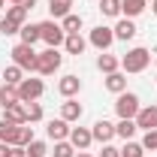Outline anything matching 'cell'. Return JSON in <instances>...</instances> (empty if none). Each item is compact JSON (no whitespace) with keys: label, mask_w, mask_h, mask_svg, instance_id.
I'll return each instance as SVG.
<instances>
[{"label":"cell","mask_w":157,"mask_h":157,"mask_svg":"<svg viewBox=\"0 0 157 157\" xmlns=\"http://www.w3.org/2000/svg\"><path fill=\"white\" fill-rule=\"evenodd\" d=\"M100 12L106 18H118L121 15V0H100Z\"/></svg>","instance_id":"28"},{"label":"cell","mask_w":157,"mask_h":157,"mask_svg":"<svg viewBox=\"0 0 157 157\" xmlns=\"http://www.w3.org/2000/svg\"><path fill=\"white\" fill-rule=\"evenodd\" d=\"M39 30H42V42H45L48 48H58V45H63V39H67L63 27H60V21H55V18L39 21Z\"/></svg>","instance_id":"6"},{"label":"cell","mask_w":157,"mask_h":157,"mask_svg":"<svg viewBox=\"0 0 157 157\" xmlns=\"http://www.w3.org/2000/svg\"><path fill=\"white\" fill-rule=\"evenodd\" d=\"M133 121L139 130H157V106H142Z\"/></svg>","instance_id":"12"},{"label":"cell","mask_w":157,"mask_h":157,"mask_svg":"<svg viewBox=\"0 0 157 157\" xmlns=\"http://www.w3.org/2000/svg\"><path fill=\"white\" fill-rule=\"evenodd\" d=\"M60 27H63V33H82V15H76V12L63 15L60 18Z\"/></svg>","instance_id":"25"},{"label":"cell","mask_w":157,"mask_h":157,"mask_svg":"<svg viewBox=\"0 0 157 157\" xmlns=\"http://www.w3.org/2000/svg\"><path fill=\"white\" fill-rule=\"evenodd\" d=\"M21 6H24V9H27V12H30V9H33V6H36V0H21Z\"/></svg>","instance_id":"36"},{"label":"cell","mask_w":157,"mask_h":157,"mask_svg":"<svg viewBox=\"0 0 157 157\" xmlns=\"http://www.w3.org/2000/svg\"><path fill=\"white\" fill-rule=\"evenodd\" d=\"M100 157H121V148H115V145H103V151H100Z\"/></svg>","instance_id":"34"},{"label":"cell","mask_w":157,"mask_h":157,"mask_svg":"<svg viewBox=\"0 0 157 157\" xmlns=\"http://www.w3.org/2000/svg\"><path fill=\"white\" fill-rule=\"evenodd\" d=\"M0 9H6V0H0Z\"/></svg>","instance_id":"41"},{"label":"cell","mask_w":157,"mask_h":157,"mask_svg":"<svg viewBox=\"0 0 157 157\" xmlns=\"http://www.w3.org/2000/svg\"><path fill=\"white\" fill-rule=\"evenodd\" d=\"M24 151H27V157H45V154H48V145H45L42 139H33Z\"/></svg>","instance_id":"31"},{"label":"cell","mask_w":157,"mask_h":157,"mask_svg":"<svg viewBox=\"0 0 157 157\" xmlns=\"http://www.w3.org/2000/svg\"><path fill=\"white\" fill-rule=\"evenodd\" d=\"M55 157H76V148L70 145V139H63V142H55Z\"/></svg>","instance_id":"32"},{"label":"cell","mask_w":157,"mask_h":157,"mask_svg":"<svg viewBox=\"0 0 157 157\" xmlns=\"http://www.w3.org/2000/svg\"><path fill=\"white\" fill-rule=\"evenodd\" d=\"M18 36H21L24 45H36L39 39H42V30H39V24H24L18 30Z\"/></svg>","instance_id":"23"},{"label":"cell","mask_w":157,"mask_h":157,"mask_svg":"<svg viewBox=\"0 0 157 157\" xmlns=\"http://www.w3.org/2000/svg\"><path fill=\"white\" fill-rule=\"evenodd\" d=\"M24 24H27V9L24 6H6V15L0 18V33L3 36H15Z\"/></svg>","instance_id":"2"},{"label":"cell","mask_w":157,"mask_h":157,"mask_svg":"<svg viewBox=\"0 0 157 157\" xmlns=\"http://www.w3.org/2000/svg\"><path fill=\"white\" fill-rule=\"evenodd\" d=\"M154 82H157V76H154Z\"/></svg>","instance_id":"42"},{"label":"cell","mask_w":157,"mask_h":157,"mask_svg":"<svg viewBox=\"0 0 157 157\" xmlns=\"http://www.w3.org/2000/svg\"><path fill=\"white\" fill-rule=\"evenodd\" d=\"M91 136H94V142H112L115 139V124L112 121H106V118H100V121H94V127H91Z\"/></svg>","instance_id":"9"},{"label":"cell","mask_w":157,"mask_h":157,"mask_svg":"<svg viewBox=\"0 0 157 157\" xmlns=\"http://www.w3.org/2000/svg\"><path fill=\"white\" fill-rule=\"evenodd\" d=\"M121 157H145V148H142V142H133V139H127V142H124V148H121Z\"/></svg>","instance_id":"29"},{"label":"cell","mask_w":157,"mask_h":157,"mask_svg":"<svg viewBox=\"0 0 157 157\" xmlns=\"http://www.w3.org/2000/svg\"><path fill=\"white\" fill-rule=\"evenodd\" d=\"M60 63H63V55L58 48H45V52H39V58H36V73L39 76H55L60 70Z\"/></svg>","instance_id":"4"},{"label":"cell","mask_w":157,"mask_h":157,"mask_svg":"<svg viewBox=\"0 0 157 157\" xmlns=\"http://www.w3.org/2000/svg\"><path fill=\"white\" fill-rule=\"evenodd\" d=\"M3 118H9L12 124H27V106L24 103H12L3 109Z\"/></svg>","instance_id":"21"},{"label":"cell","mask_w":157,"mask_h":157,"mask_svg":"<svg viewBox=\"0 0 157 157\" xmlns=\"http://www.w3.org/2000/svg\"><path fill=\"white\" fill-rule=\"evenodd\" d=\"M9 55H12V63H15V67H21L24 73H36V58H39V52H33V45L18 42Z\"/></svg>","instance_id":"3"},{"label":"cell","mask_w":157,"mask_h":157,"mask_svg":"<svg viewBox=\"0 0 157 157\" xmlns=\"http://www.w3.org/2000/svg\"><path fill=\"white\" fill-rule=\"evenodd\" d=\"M6 151H9V145H6V142H0V157H6Z\"/></svg>","instance_id":"37"},{"label":"cell","mask_w":157,"mask_h":157,"mask_svg":"<svg viewBox=\"0 0 157 157\" xmlns=\"http://www.w3.org/2000/svg\"><path fill=\"white\" fill-rule=\"evenodd\" d=\"M88 45H94L97 52H109L115 45V30L106 27V24H97L91 33H88Z\"/></svg>","instance_id":"7"},{"label":"cell","mask_w":157,"mask_h":157,"mask_svg":"<svg viewBox=\"0 0 157 157\" xmlns=\"http://www.w3.org/2000/svg\"><path fill=\"white\" fill-rule=\"evenodd\" d=\"M91 142H94V136H91L88 127H73V130H70V145H73L76 151H88Z\"/></svg>","instance_id":"11"},{"label":"cell","mask_w":157,"mask_h":157,"mask_svg":"<svg viewBox=\"0 0 157 157\" xmlns=\"http://www.w3.org/2000/svg\"><path fill=\"white\" fill-rule=\"evenodd\" d=\"M151 12H154V15H157V0H154V3H151Z\"/></svg>","instance_id":"40"},{"label":"cell","mask_w":157,"mask_h":157,"mask_svg":"<svg viewBox=\"0 0 157 157\" xmlns=\"http://www.w3.org/2000/svg\"><path fill=\"white\" fill-rule=\"evenodd\" d=\"M82 115H85V109H82V103H76L73 97L60 103V118H63V121L73 124V121H82Z\"/></svg>","instance_id":"15"},{"label":"cell","mask_w":157,"mask_h":157,"mask_svg":"<svg viewBox=\"0 0 157 157\" xmlns=\"http://www.w3.org/2000/svg\"><path fill=\"white\" fill-rule=\"evenodd\" d=\"M18 130H21V124H12L9 118H0V142H6V145H15Z\"/></svg>","instance_id":"18"},{"label":"cell","mask_w":157,"mask_h":157,"mask_svg":"<svg viewBox=\"0 0 157 157\" xmlns=\"http://www.w3.org/2000/svg\"><path fill=\"white\" fill-rule=\"evenodd\" d=\"M6 3H9V6H21V0H6Z\"/></svg>","instance_id":"38"},{"label":"cell","mask_w":157,"mask_h":157,"mask_svg":"<svg viewBox=\"0 0 157 157\" xmlns=\"http://www.w3.org/2000/svg\"><path fill=\"white\" fill-rule=\"evenodd\" d=\"M21 78H24V70H21V67H15V63L3 70V85H15V88H18Z\"/></svg>","instance_id":"27"},{"label":"cell","mask_w":157,"mask_h":157,"mask_svg":"<svg viewBox=\"0 0 157 157\" xmlns=\"http://www.w3.org/2000/svg\"><path fill=\"white\" fill-rule=\"evenodd\" d=\"M78 91H82V78H78V76H73V73H70V76H63V78L58 82V94H60L63 100L76 97Z\"/></svg>","instance_id":"13"},{"label":"cell","mask_w":157,"mask_h":157,"mask_svg":"<svg viewBox=\"0 0 157 157\" xmlns=\"http://www.w3.org/2000/svg\"><path fill=\"white\" fill-rule=\"evenodd\" d=\"M142 148H145V151H157V130H145V136H142Z\"/></svg>","instance_id":"33"},{"label":"cell","mask_w":157,"mask_h":157,"mask_svg":"<svg viewBox=\"0 0 157 157\" xmlns=\"http://www.w3.org/2000/svg\"><path fill=\"white\" fill-rule=\"evenodd\" d=\"M63 48H67V55H85V48H88V39L82 36V33H67L63 39Z\"/></svg>","instance_id":"17"},{"label":"cell","mask_w":157,"mask_h":157,"mask_svg":"<svg viewBox=\"0 0 157 157\" xmlns=\"http://www.w3.org/2000/svg\"><path fill=\"white\" fill-rule=\"evenodd\" d=\"M76 157H94V154H88V151H78V154Z\"/></svg>","instance_id":"39"},{"label":"cell","mask_w":157,"mask_h":157,"mask_svg":"<svg viewBox=\"0 0 157 157\" xmlns=\"http://www.w3.org/2000/svg\"><path fill=\"white\" fill-rule=\"evenodd\" d=\"M45 94V82L42 78H21L18 85V100L21 103H36Z\"/></svg>","instance_id":"8"},{"label":"cell","mask_w":157,"mask_h":157,"mask_svg":"<svg viewBox=\"0 0 157 157\" xmlns=\"http://www.w3.org/2000/svg\"><path fill=\"white\" fill-rule=\"evenodd\" d=\"M48 12H52L55 21H60L63 15L73 12V0H48Z\"/></svg>","instance_id":"22"},{"label":"cell","mask_w":157,"mask_h":157,"mask_svg":"<svg viewBox=\"0 0 157 157\" xmlns=\"http://www.w3.org/2000/svg\"><path fill=\"white\" fill-rule=\"evenodd\" d=\"M24 106H27V124H36V121H42V115H45V112H42V103H24Z\"/></svg>","instance_id":"30"},{"label":"cell","mask_w":157,"mask_h":157,"mask_svg":"<svg viewBox=\"0 0 157 157\" xmlns=\"http://www.w3.org/2000/svg\"><path fill=\"white\" fill-rule=\"evenodd\" d=\"M97 70L103 73V76L118 73V70H121V60H118L115 55H109V52H100V58H97Z\"/></svg>","instance_id":"20"},{"label":"cell","mask_w":157,"mask_h":157,"mask_svg":"<svg viewBox=\"0 0 157 157\" xmlns=\"http://www.w3.org/2000/svg\"><path fill=\"white\" fill-rule=\"evenodd\" d=\"M151 63V52L145 45H136V48H127V55L121 58V73L127 76H136V73H145Z\"/></svg>","instance_id":"1"},{"label":"cell","mask_w":157,"mask_h":157,"mask_svg":"<svg viewBox=\"0 0 157 157\" xmlns=\"http://www.w3.org/2000/svg\"><path fill=\"white\" fill-rule=\"evenodd\" d=\"M136 130H139V127H136V121H133V118H121V121L115 124V136H121L124 142H127V139H133Z\"/></svg>","instance_id":"24"},{"label":"cell","mask_w":157,"mask_h":157,"mask_svg":"<svg viewBox=\"0 0 157 157\" xmlns=\"http://www.w3.org/2000/svg\"><path fill=\"white\" fill-rule=\"evenodd\" d=\"M139 109H142V103H139V94L133 91H124V94H118L115 100V115L118 118H136Z\"/></svg>","instance_id":"5"},{"label":"cell","mask_w":157,"mask_h":157,"mask_svg":"<svg viewBox=\"0 0 157 157\" xmlns=\"http://www.w3.org/2000/svg\"><path fill=\"white\" fill-rule=\"evenodd\" d=\"M103 85H106V91H109V94H115V97H118V94H124V91H127V73H121V70H118V73H109Z\"/></svg>","instance_id":"16"},{"label":"cell","mask_w":157,"mask_h":157,"mask_svg":"<svg viewBox=\"0 0 157 157\" xmlns=\"http://www.w3.org/2000/svg\"><path fill=\"white\" fill-rule=\"evenodd\" d=\"M12 103H21L18 100V88H15V85H3V88H0V106L6 109V106H12Z\"/></svg>","instance_id":"26"},{"label":"cell","mask_w":157,"mask_h":157,"mask_svg":"<svg viewBox=\"0 0 157 157\" xmlns=\"http://www.w3.org/2000/svg\"><path fill=\"white\" fill-rule=\"evenodd\" d=\"M6 157H27V151H24L21 145H9V151H6Z\"/></svg>","instance_id":"35"},{"label":"cell","mask_w":157,"mask_h":157,"mask_svg":"<svg viewBox=\"0 0 157 157\" xmlns=\"http://www.w3.org/2000/svg\"><path fill=\"white\" fill-rule=\"evenodd\" d=\"M70 121H63V118H52L48 124H45V133L48 139H55V142H63V139H70Z\"/></svg>","instance_id":"10"},{"label":"cell","mask_w":157,"mask_h":157,"mask_svg":"<svg viewBox=\"0 0 157 157\" xmlns=\"http://www.w3.org/2000/svg\"><path fill=\"white\" fill-rule=\"evenodd\" d=\"M112 30H115V42H130V39L139 33L136 24H133V18H121L115 27H112Z\"/></svg>","instance_id":"14"},{"label":"cell","mask_w":157,"mask_h":157,"mask_svg":"<svg viewBox=\"0 0 157 157\" xmlns=\"http://www.w3.org/2000/svg\"><path fill=\"white\" fill-rule=\"evenodd\" d=\"M148 9V0H121V15L124 18H136Z\"/></svg>","instance_id":"19"}]
</instances>
